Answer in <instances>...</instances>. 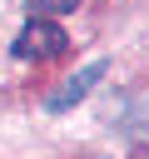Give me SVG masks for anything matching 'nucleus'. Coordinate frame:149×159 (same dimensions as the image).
<instances>
[{
  "label": "nucleus",
  "instance_id": "20e7f679",
  "mask_svg": "<svg viewBox=\"0 0 149 159\" xmlns=\"http://www.w3.org/2000/svg\"><path fill=\"white\" fill-rule=\"evenodd\" d=\"M94 159H99V154H94Z\"/></svg>",
  "mask_w": 149,
  "mask_h": 159
},
{
  "label": "nucleus",
  "instance_id": "f257e3e1",
  "mask_svg": "<svg viewBox=\"0 0 149 159\" xmlns=\"http://www.w3.org/2000/svg\"><path fill=\"white\" fill-rule=\"evenodd\" d=\"M65 50V30H60V20H25L20 25V35H15V45H10V55L15 60H55Z\"/></svg>",
  "mask_w": 149,
  "mask_h": 159
},
{
  "label": "nucleus",
  "instance_id": "7ed1b4c3",
  "mask_svg": "<svg viewBox=\"0 0 149 159\" xmlns=\"http://www.w3.org/2000/svg\"><path fill=\"white\" fill-rule=\"evenodd\" d=\"M74 5H79V0H30V10H35L40 20H45V15H70Z\"/></svg>",
  "mask_w": 149,
  "mask_h": 159
},
{
  "label": "nucleus",
  "instance_id": "f03ea898",
  "mask_svg": "<svg viewBox=\"0 0 149 159\" xmlns=\"http://www.w3.org/2000/svg\"><path fill=\"white\" fill-rule=\"evenodd\" d=\"M104 70H109L104 60H89V65H79V70H74V75H70V80H65L55 94H50V114H65V109H74V104H79V99H84V94L99 84V75H104Z\"/></svg>",
  "mask_w": 149,
  "mask_h": 159
}]
</instances>
